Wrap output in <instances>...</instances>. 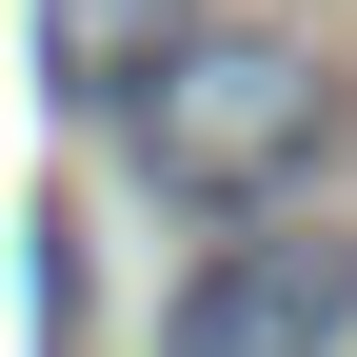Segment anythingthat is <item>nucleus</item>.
<instances>
[{"label":"nucleus","mask_w":357,"mask_h":357,"mask_svg":"<svg viewBox=\"0 0 357 357\" xmlns=\"http://www.w3.org/2000/svg\"><path fill=\"white\" fill-rule=\"evenodd\" d=\"M318 139H337V60L278 40V20H218L199 60L119 119V159H139L178 218H258L278 178H318Z\"/></svg>","instance_id":"obj_1"},{"label":"nucleus","mask_w":357,"mask_h":357,"mask_svg":"<svg viewBox=\"0 0 357 357\" xmlns=\"http://www.w3.org/2000/svg\"><path fill=\"white\" fill-rule=\"evenodd\" d=\"M357 337V238L337 218H258L159 298V357H337Z\"/></svg>","instance_id":"obj_2"},{"label":"nucleus","mask_w":357,"mask_h":357,"mask_svg":"<svg viewBox=\"0 0 357 357\" xmlns=\"http://www.w3.org/2000/svg\"><path fill=\"white\" fill-rule=\"evenodd\" d=\"M199 40H218L199 0H40V100L60 119H139Z\"/></svg>","instance_id":"obj_3"},{"label":"nucleus","mask_w":357,"mask_h":357,"mask_svg":"<svg viewBox=\"0 0 357 357\" xmlns=\"http://www.w3.org/2000/svg\"><path fill=\"white\" fill-rule=\"evenodd\" d=\"M100 337V258H79V218H40V357Z\"/></svg>","instance_id":"obj_4"}]
</instances>
